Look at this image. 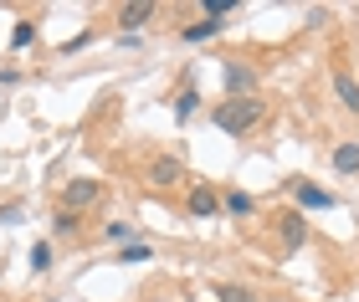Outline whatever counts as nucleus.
Returning <instances> with one entry per match:
<instances>
[{
    "label": "nucleus",
    "instance_id": "1",
    "mask_svg": "<svg viewBox=\"0 0 359 302\" xmlns=\"http://www.w3.org/2000/svg\"><path fill=\"white\" fill-rule=\"evenodd\" d=\"M210 123H216L221 134H247L252 123H262V103L257 98H226L210 108Z\"/></svg>",
    "mask_w": 359,
    "mask_h": 302
},
{
    "label": "nucleus",
    "instance_id": "2",
    "mask_svg": "<svg viewBox=\"0 0 359 302\" xmlns=\"http://www.w3.org/2000/svg\"><path fill=\"white\" fill-rule=\"evenodd\" d=\"M97 195H103L97 180H72L62 189V210H88V205H97Z\"/></svg>",
    "mask_w": 359,
    "mask_h": 302
},
{
    "label": "nucleus",
    "instance_id": "3",
    "mask_svg": "<svg viewBox=\"0 0 359 302\" xmlns=\"http://www.w3.org/2000/svg\"><path fill=\"white\" fill-rule=\"evenodd\" d=\"M180 180H185V164H180L175 154H159V159H149V185H159V189H165V185H180Z\"/></svg>",
    "mask_w": 359,
    "mask_h": 302
},
{
    "label": "nucleus",
    "instance_id": "4",
    "mask_svg": "<svg viewBox=\"0 0 359 302\" xmlns=\"http://www.w3.org/2000/svg\"><path fill=\"white\" fill-rule=\"evenodd\" d=\"M252 87H257V72L247 62H226V92L231 98H252Z\"/></svg>",
    "mask_w": 359,
    "mask_h": 302
},
{
    "label": "nucleus",
    "instance_id": "5",
    "mask_svg": "<svg viewBox=\"0 0 359 302\" xmlns=\"http://www.w3.org/2000/svg\"><path fill=\"white\" fill-rule=\"evenodd\" d=\"M292 195H298L303 210H334V195L318 189V185H308V180H292Z\"/></svg>",
    "mask_w": 359,
    "mask_h": 302
},
{
    "label": "nucleus",
    "instance_id": "6",
    "mask_svg": "<svg viewBox=\"0 0 359 302\" xmlns=\"http://www.w3.org/2000/svg\"><path fill=\"white\" fill-rule=\"evenodd\" d=\"M185 205H190V215H216L221 210V195H216V189H210V185H190V195H185Z\"/></svg>",
    "mask_w": 359,
    "mask_h": 302
},
{
    "label": "nucleus",
    "instance_id": "7",
    "mask_svg": "<svg viewBox=\"0 0 359 302\" xmlns=\"http://www.w3.org/2000/svg\"><path fill=\"white\" fill-rule=\"evenodd\" d=\"M277 236H283V241H287L292 251H298V246L308 241V220H303V215H292V210H287L283 220H277Z\"/></svg>",
    "mask_w": 359,
    "mask_h": 302
},
{
    "label": "nucleus",
    "instance_id": "8",
    "mask_svg": "<svg viewBox=\"0 0 359 302\" xmlns=\"http://www.w3.org/2000/svg\"><path fill=\"white\" fill-rule=\"evenodd\" d=\"M334 92L344 98V108H349V113L359 118V82H354L349 72H334Z\"/></svg>",
    "mask_w": 359,
    "mask_h": 302
},
{
    "label": "nucleus",
    "instance_id": "9",
    "mask_svg": "<svg viewBox=\"0 0 359 302\" xmlns=\"http://www.w3.org/2000/svg\"><path fill=\"white\" fill-rule=\"evenodd\" d=\"M149 15H154V6H149V0H139V6H123V10H118V21H123V36H128V31H139L144 21H149Z\"/></svg>",
    "mask_w": 359,
    "mask_h": 302
},
{
    "label": "nucleus",
    "instance_id": "10",
    "mask_svg": "<svg viewBox=\"0 0 359 302\" xmlns=\"http://www.w3.org/2000/svg\"><path fill=\"white\" fill-rule=\"evenodd\" d=\"M334 169H339V174H354V169H359V144H339V149H334Z\"/></svg>",
    "mask_w": 359,
    "mask_h": 302
},
{
    "label": "nucleus",
    "instance_id": "11",
    "mask_svg": "<svg viewBox=\"0 0 359 302\" xmlns=\"http://www.w3.org/2000/svg\"><path fill=\"white\" fill-rule=\"evenodd\" d=\"M216 31H221V21H216V15H205V21L185 26V41H210V36H216Z\"/></svg>",
    "mask_w": 359,
    "mask_h": 302
},
{
    "label": "nucleus",
    "instance_id": "12",
    "mask_svg": "<svg viewBox=\"0 0 359 302\" xmlns=\"http://www.w3.org/2000/svg\"><path fill=\"white\" fill-rule=\"evenodd\" d=\"M195 108H201V92H195V87H185V92H180V98H175V118L185 123V118L195 113Z\"/></svg>",
    "mask_w": 359,
    "mask_h": 302
},
{
    "label": "nucleus",
    "instance_id": "13",
    "mask_svg": "<svg viewBox=\"0 0 359 302\" xmlns=\"http://www.w3.org/2000/svg\"><path fill=\"white\" fill-rule=\"evenodd\" d=\"M210 297H216V302H252V292H247V287H231V282L210 287Z\"/></svg>",
    "mask_w": 359,
    "mask_h": 302
},
{
    "label": "nucleus",
    "instance_id": "14",
    "mask_svg": "<svg viewBox=\"0 0 359 302\" xmlns=\"http://www.w3.org/2000/svg\"><path fill=\"white\" fill-rule=\"evenodd\" d=\"M226 210L231 215H252V195L247 189H231V195H226Z\"/></svg>",
    "mask_w": 359,
    "mask_h": 302
},
{
    "label": "nucleus",
    "instance_id": "15",
    "mask_svg": "<svg viewBox=\"0 0 359 302\" xmlns=\"http://www.w3.org/2000/svg\"><path fill=\"white\" fill-rule=\"evenodd\" d=\"M149 257H154V251L144 246V241H128V246L118 251V261H123V266H128V261H149Z\"/></svg>",
    "mask_w": 359,
    "mask_h": 302
},
{
    "label": "nucleus",
    "instance_id": "16",
    "mask_svg": "<svg viewBox=\"0 0 359 302\" xmlns=\"http://www.w3.org/2000/svg\"><path fill=\"white\" fill-rule=\"evenodd\" d=\"M46 266H52V246L36 241V246H31V272H46Z\"/></svg>",
    "mask_w": 359,
    "mask_h": 302
},
{
    "label": "nucleus",
    "instance_id": "17",
    "mask_svg": "<svg viewBox=\"0 0 359 302\" xmlns=\"http://www.w3.org/2000/svg\"><path fill=\"white\" fill-rule=\"evenodd\" d=\"M52 231H57V236H72V231H77V210H57Z\"/></svg>",
    "mask_w": 359,
    "mask_h": 302
},
{
    "label": "nucleus",
    "instance_id": "18",
    "mask_svg": "<svg viewBox=\"0 0 359 302\" xmlns=\"http://www.w3.org/2000/svg\"><path fill=\"white\" fill-rule=\"evenodd\" d=\"M108 241H134V226H123V220H113V226H108Z\"/></svg>",
    "mask_w": 359,
    "mask_h": 302
},
{
    "label": "nucleus",
    "instance_id": "19",
    "mask_svg": "<svg viewBox=\"0 0 359 302\" xmlns=\"http://www.w3.org/2000/svg\"><path fill=\"white\" fill-rule=\"evenodd\" d=\"M231 10H236V0H205V15H216V21L231 15Z\"/></svg>",
    "mask_w": 359,
    "mask_h": 302
},
{
    "label": "nucleus",
    "instance_id": "20",
    "mask_svg": "<svg viewBox=\"0 0 359 302\" xmlns=\"http://www.w3.org/2000/svg\"><path fill=\"white\" fill-rule=\"evenodd\" d=\"M11 41H15V46H31V41H36V26H26V21H21V26H15V36H11Z\"/></svg>",
    "mask_w": 359,
    "mask_h": 302
}]
</instances>
